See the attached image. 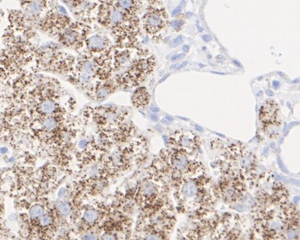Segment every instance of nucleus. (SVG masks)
Returning a JSON list of instances; mask_svg holds the SVG:
<instances>
[{"label":"nucleus","instance_id":"obj_1","mask_svg":"<svg viewBox=\"0 0 300 240\" xmlns=\"http://www.w3.org/2000/svg\"><path fill=\"white\" fill-rule=\"evenodd\" d=\"M161 161L165 176L177 182L181 179L200 176L204 171L202 164L192 158V154L174 148L162 152Z\"/></svg>","mask_w":300,"mask_h":240},{"label":"nucleus","instance_id":"obj_2","mask_svg":"<svg viewBox=\"0 0 300 240\" xmlns=\"http://www.w3.org/2000/svg\"><path fill=\"white\" fill-rule=\"evenodd\" d=\"M224 163L227 165L225 171L253 183L256 176L257 160L255 154L242 144H233L225 151Z\"/></svg>","mask_w":300,"mask_h":240},{"label":"nucleus","instance_id":"obj_3","mask_svg":"<svg viewBox=\"0 0 300 240\" xmlns=\"http://www.w3.org/2000/svg\"><path fill=\"white\" fill-rule=\"evenodd\" d=\"M177 233L175 240H211L227 234V227L217 217L199 215Z\"/></svg>","mask_w":300,"mask_h":240},{"label":"nucleus","instance_id":"obj_4","mask_svg":"<svg viewBox=\"0 0 300 240\" xmlns=\"http://www.w3.org/2000/svg\"><path fill=\"white\" fill-rule=\"evenodd\" d=\"M177 183V198L185 210H195L202 202L206 201V190L204 183L200 181V176L181 179Z\"/></svg>","mask_w":300,"mask_h":240},{"label":"nucleus","instance_id":"obj_5","mask_svg":"<svg viewBox=\"0 0 300 240\" xmlns=\"http://www.w3.org/2000/svg\"><path fill=\"white\" fill-rule=\"evenodd\" d=\"M259 119L263 130L270 138H276L281 125V114L278 103L273 100H267L260 109Z\"/></svg>","mask_w":300,"mask_h":240},{"label":"nucleus","instance_id":"obj_6","mask_svg":"<svg viewBox=\"0 0 300 240\" xmlns=\"http://www.w3.org/2000/svg\"><path fill=\"white\" fill-rule=\"evenodd\" d=\"M245 190V185L243 179L224 172V177L215 192L225 202L233 203L243 196Z\"/></svg>","mask_w":300,"mask_h":240},{"label":"nucleus","instance_id":"obj_7","mask_svg":"<svg viewBox=\"0 0 300 240\" xmlns=\"http://www.w3.org/2000/svg\"><path fill=\"white\" fill-rule=\"evenodd\" d=\"M170 148L182 150L193 155L200 147V140L195 134L190 131H176L170 136Z\"/></svg>","mask_w":300,"mask_h":240},{"label":"nucleus","instance_id":"obj_8","mask_svg":"<svg viewBox=\"0 0 300 240\" xmlns=\"http://www.w3.org/2000/svg\"><path fill=\"white\" fill-rule=\"evenodd\" d=\"M168 22V16L162 7L153 8L143 18V26L150 34H155L163 29Z\"/></svg>","mask_w":300,"mask_h":240},{"label":"nucleus","instance_id":"obj_9","mask_svg":"<svg viewBox=\"0 0 300 240\" xmlns=\"http://www.w3.org/2000/svg\"><path fill=\"white\" fill-rule=\"evenodd\" d=\"M135 106L137 107H145L150 101V95L145 88H138L135 92L132 98Z\"/></svg>","mask_w":300,"mask_h":240},{"label":"nucleus","instance_id":"obj_10","mask_svg":"<svg viewBox=\"0 0 300 240\" xmlns=\"http://www.w3.org/2000/svg\"><path fill=\"white\" fill-rule=\"evenodd\" d=\"M88 44L90 47L93 49H100L104 46L105 41L101 37L96 36L91 37L88 41Z\"/></svg>","mask_w":300,"mask_h":240},{"label":"nucleus","instance_id":"obj_11","mask_svg":"<svg viewBox=\"0 0 300 240\" xmlns=\"http://www.w3.org/2000/svg\"><path fill=\"white\" fill-rule=\"evenodd\" d=\"M41 111L46 113H51L55 109V105L51 101H46L42 103Z\"/></svg>","mask_w":300,"mask_h":240},{"label":"nucleus","instance_id":"obj_12","mask_svg":"<svg viewBox=\"0 0 300 240\" xmlns=\"http://www.w3.org/2000/svg\"><path fill=\"white\" fill-rule=\"evenodd\" d=\"M44 210L39 205H35L33 206L30 210V215L32 218H37L43 215Z\"/></svg>","mask_w":300,"mask_h":240},{"label":"nucleus","instance_id":"obj_13","mask_svg":"<svg viewBox=\"0 0 300 240\" xmlns=\"http://www.w3.org/2000/svg\"><path fill=\"white\" fill-rule=\"evenodd\" d=\"M136 2L133 1H118V5L125 10L133 12L135 10V5L136 4Z\"/></svg>","mask_w":300,"mask_h":240},{"label":"nucleus","instance_id":"obj_14","mask_svg":"<svg viewBox=\"0 0 300 240\" xmlns=\"http://www.w3.org/2000/svg\"><path fill=\"white\" fill-rule=\"evenodd\" d=\"M84 217L85 220L89 223H93L98 219V214L94 210H88L85 212Z\"/></svg>","mask_w":300,"mask_h":240},{"label":"nucleus","instance_id":"obj_15","mask_svg":"<svg viewBox=\"0 0 300 240\" xmlns=\"http://www.w3.org/2000/svg\"><path fill=\"white\" fill-rule=\"evenodd\" d=\"M77 38V33L74 31L68 32L64 36V41L68 44H73Z\"/></svg>","mask_w":300,"mask_h":240},{"label":"nucleus","instance_id":"obj_16","mask_svg":"<svg viewBox=\"0 0 300 240\" xmlns=\"http://www.w3.org/2000/svg\"><path fill=\"white\" fill-rule=\"evenodd\" d=\"M71 206L68 202H61L59 205H58V210H59L60 212L62 215H68V213L71 212Z\"/></svg>","mask_w":300,"mask_h":240},{"label":"nucleus","instance_id":"obj_17","mask_svg":"<svg viewBox=\"0 0 300 240\" xmlns=\"http://www.w3.org/2000/svg\"><path fill=\"white\" fill-rule=\"evenodd\" d=\"M185 22L181 21V20H174L171 21L170 25L172 27L175 29L176 31H179L181 30L182 26H184Z\"/></svg>","mask_w":300,"mask_h":240},{"label":"nucleus","instance_id":"obj_18","mask_svg":"<svg viewBox=\"0 0 300 240\" xmlns=\"http://www.w3.org/2000/svg\"><path fill=\"white\" fill-rule=\"evenodd\" d=\"M57 123L53 118H47L43 122V125L47 129H53L56 126Z\"/></svg>","mask_w":300,"mask_h":240},{"label":"nucleus","instance_id":"obj_19","mask_svg":"<svg viewBox=\"0 0 300 240\" xmlns=\"http://www.w3.org/2000/svg\"><path fill=\"white\" fill-rule=\"evenodd\" d=\"M182 41H183V38H182V36L179 35L177 37H176L175 39H173L172 41L170 42L169 45H170L171 48L177 47V46L180 45L182 43Z\"/></svg>","mask_w":300,"mask_h":240},{"label":"nucleus","instance_id":"obj_20","mask_svg":"<svg viewBox=\"0 0 300 240\" xmlns=\"http://www.w3.org/2000/svg\"><path fill=\"white\" fill-rule=\"evenodd\" d=\"M30 11L33 14H36V13H38L40 12L41 10V6L39 3L37 2H35V3H32L30 5Z\"/></svg>","mask_w":300,"mask_h":240},{"label":"nucleus","instance_id":"obj_21","mask_svg":"<svg viewBox=\"0 0 300 240\" xmlns=\"http://www.w3.org/2000/svg\"><path fill=\"white\" fill-rule=\"evenodd\" d=\"M297 233L296 230L294 229H290L288 231H287V233H286V236H287L288 239L292 240L295 238V237L297 236Z\"/></svg>","mask_w":300,"mask_h":240},{"label":"nucleus","instance_id":"obj_22","mask_svg":"<svg viewBox=\"0 0 300 240\" xmlns=\"http://www.w3.org/2000/svg\"><path fill=\"white\" fill-rule=\"evenodd\" d=\"M93 69H94V66L91 62H86L84 64V66H83V69H84V71L87 73L91 72L93 70Z\"/></svg>","mask_w":300,"mask_h":240},{"label":"nucleus","instance_id":"obj_23","mask_svg":"<svg viewBox=\"0 0 300 240\" xmlns=\"http://www.w3.org/2000/svg\"><path fill=\"white\" fill-rule=\"evenodd\" d=\"M234 209H235L237 211L239 212H245L247 210V206L244 205H241V204H238V205H236L234 206Z\"/></svg>","mask_w":300,"mask_h":240},{"label":"nucleus","instance_id":"obj_24","mask_svg":"<svg viewBox=\"0 0 300 240\" xmlns=\"http://www.w3.org/2000/svg\"><path fill=\"white\" fill-rule=\"evenodd\" d=\"M51 223V218L49 216H45L41 219V224L42 225H47Z\"/></svg>","mask_w":300,"mask_h":240},{"label":"nucleus","instance_id":"obj_25","mask_svg":"<svg viewBox=\"0 0 300 240\" xmlns=\"http://www.w3.org/2000/svg\"><path fill=\"white\" fill-rule=\"evenodd\" d=\"M98 95L100 97H105L108 95V91L105 88H101L98 91Z\"/></svg>","mask_w":300,"mask_h":240},{"label":"nucleus","instance_id":"obj_26","mask_svg":"<svg viewBox=\"0 0 300 240\" xmlns=\"http://www.w3.org/2000/svg\"><path fill=\"white\" fill-rule=\"evenodd\" d=\"M185 57V54L184 53H180V54H177V55H173L172 58H171V61L172 62H176L177 61V60L179 59H182Z\"/></svg>","mask_w":300,"mask_h":240},{"label":"nucleus","instance_id":"obj_27","mask_svg":"<svg viewBox=\"0 0 300 240\" xmlns=\"http://www.w3.org/2000/svg\"><path fill=\"white\" fill-rule=\"evenodd\" d=\"M278 164H279V167H280V168H281V169L282 170V171H283V172L286 173H288V171H287V168H286V167H285V165H283V162H282V161L281 160L280 158H279V159H278Z\"/></svg>","mask_w":300,"mask_h":240},{"label":"nucleus","instance_id":"obj_28","mask_svg":"<svg viewBox=\"0 0 300 240\" xmlns=\"http://www.w3.org/2000/svg\"><path fill=\"white\" fill-rule=\"evenodd\" d=\"M181 6H177V7H176L175 9H174L172 12V15L173 16H177L178 14H179L180 12H181Z\"/></svg>","mask_w":300,"mask_h":240},{"label":"nucleus","instance_id":"obj_29","mask_svg":"<svg viewBox=\"0 0 300 240\" xmlns=\"http://www.w3.org/2000/svg\"><path fill=\"white\" fill-rule=\"evenodd\" d=\"M103 240H116V237L112 234L105 235L103 237Z\"/></svg>","mask_w":300,"mask_h":240},{"label":"nucleus","instance_id":"obj_30","mask_svg":"<svg viewBox=\"0 0 300 240\" xmlns=\"http://www.w3.org/2000/svg\"><path fill=\"white\" fill-rule=\"evenodd\" d=\"M202 39L204 40L205 42H209V41H211L212 40V37L211 36L209 35H202Z\"/></svg>","mask_w":300,"mask_h":240},{"label":"nucleus","instance_id":"obj_31","mask_svg":"<svg viewBox=\"0 0 300 240\" xmlns=\"http://www.w3.org/2000/svg\"><path fill=\"white\" fill-rule=\"evenodd\" d=\"M65 193H66V189H65L64 188H61L60 190V192H58V196H60V197H62V196H63L65 194Z\"/></svg>","mask_w":300,"mask_h":240},{"label":"nucleus","instance_id":"obj_32","mask_svg":"<svg viewBox=\"0 0 300 240\" xmlns=\"http://www.w3.org/2000/svg\"><path fill=\"white\" fill-rule=\"evenodd\" d=\"M94 239H95V237L93 235H91V234L87 235L86 236H85V237H84L85 240H93Z\"/></svg>","mask_w":300,"mask_h":240},{"label":"nucleus","instance_id":"obj_33","mask_svg":"<svg viewBox=\"0 0 300 240\" xmlns=\"http://www.w3.org/2000/svg\"><path fill=\"white\" fill-rule=\"evenodd\" d=\"M268 152H269V148L268 147H265L263 151V154L264 156H267L268 154Z\"/></svg>","mask_w":300,"mask_h":240},{"label":"nucleus","instance_id":"obj_34","mask_svg":"<svg viewBox=\"0 0 300 240\" xmlns=\"http://www.w3.org/2000/svg\"><path fill=\"white\" fill-rule=\"evenodd\" d=\"M279 85H280V82L277 81V80H274V81L272 82V86H273L274 88H278Z\"/></svg>","mask_w":300,"mask_h":240},{"label":"nucleus","instance_id":"obj_35","mask_svg":"<svg viewBox=\"0 0 300 240\" xmlns=\"http://www.w3.org/2000/svg\"><path fill=\"white\" fill-rule=\"evenodd\" d=\"M266 93H267V95L269 96H272L274 95V93H273V92H272L271 90H269V89H268L267 91H266Z\"/></svg>","mask_w":300,"mask_h":240},{"label":"nucleus","instance_id":"obj_36","mask_svg":"<svg viewBox=\"0 0 300 240\" xmlns=\"http://www.w3.org/2000/svg\"><path fill=\"white\" fill-rule=\"evenodd\" d=\"M182 50H183L185 53H187L189 50V47L187 45H185L182 47Z\"/></svg>","mask_w":300,"mask_h":240},{"label":"nucleus","instance_id":"obj_37","mask_svg":"<svg viewBox=\"0 0 300 240\" xmlns=\"http://www.w3.org/2000/svg\"><path fill=\"white\" fill-rule=\"evenodd\" d=\"M187 62H183V63H182V64L180 65V66L178 67V68H177V69H181V68H184L185 66H186V65H187Z\"/></svg>","mask_w":300,"mask_h":240},{"label":"nucleus","instance_id":"obj_38","mask_svg":"<svg viewBox=\"0 0 300 240\" xmlns=\"http://www.w3.org/2000/svg\"><path fill=\"white\" fill-rule=\"evenodd\" d=\"M166 119L168 121H169V122H172V121H173V118H172V117L170 115H168L166 116Z\"/></svg>","mask_w":300,"mask_h":240},{"label":"nucleus","instance_id":"obj_39","mask_svg":"<svg viewBox=\"0 0 300 240\" xmlns=\"http://www.w3.org/2000/svg\"><path fill=\"white\" fill-rule=\"evenodd\" d=\"M297 124H298V122H294L291 123V124L289 125V127H289V128H290V127H291V126H293V125Z\"/></svg>","mask_w":300,"mask_h":240},{"label":"nucleus","instance_id":"obj_40","mask_svg":"<svg viewBox=\"0 0 300 240\" xmlns=\"http://www.w3.org/2000/svg\"><path fill=\"white\" fill-rule=\"evenodd\" d=\"M151 118H152L153 120H155V121L157 120V115H151Z\"/></svg>","mask_w":300,"mask_h":240},{"label":"nucleus","instance_id":"obj_41","mask_svg":"<svg viewBox=\"0 0 300 240\" xmlns=\"http://www.w3.org/2000/svg\"><path fill=\"white\" fill-rule=\"evenodd\" d=\"M298 200H300V197H298V196L295 197V198H294V202H297L298 201Z\"/></svg>","mask_w":300,"mask_h":240},{"label":"nucleus","instance_id":"obj_42","mask_svg":"<svg viewBox=\"0 0 300 240\" xmlns=\"http://www.w3.org/2000/svg\"><path fill=\"white\" fill-rule=\"evenodd\" d=\"M274 147H275V143L272 142L271 144H270V148L273 149H274Z\"/></svg>","mask_w":300,"mask_h":240},{"label":"nucleus","instance_id":"obj_43","mask_svg":"<svg viewBox=\"0 0 300 240\" xmlns=\"http://www.w3.org/2000/svg\"><path fill=\"white\" fill-rule=\"evenodd\" d=\"M177 66V64H174V65H172V66H170V69H175L176 68V67Z\"/></svg>","mask_w":300,"mask_h":240},{"label":"nucleus","instance_id":"obj_44","mask_svg":"<svg viewBox=\"0 0 300 240\" xmlns=\"http://www.w3.org/2000/svg\"><path fill=\"white\" fill-rule=\"evenodd\" d=\"M168 76H169L168 74V75H166V76H164V77L163 78V79H162L161 80H160V82H162V81H164V80H166V78L167 77H168Z\"/></svg>","mask_w":300,"mask_h":240},{"label":"nucleus","instance_id":"obj_45","mask_svg":"<svg viewBox=\"0 0 300 240\" xmlns=\"http://www.w3.org/2000/svg\"><path fill=\"white\" fill-rule=\"evenodd\" d=\"M287 105H287L288 107H289L290 109L291 108V103H289V101H287Z\"/></svg>","mask_w":300,"mask_h":240},{"label":"nucleus","instance_id":"obj_46","mask_svg":"<svg viewBox=\"0 0 300 240\" xmlns=\"http://www.w3.org/2000/svg\"><path fill=\"white\" fill-rule=\"evenodd\" d=\"M229 240H237V238H233V237H230V238L229 239ZM239 240H243V239H239Z\"/></svg>","mask_w":300,"mask_h":240},{"label":"nucleus","instance_id":"obj_47","mask_svg":"<svg viewBox=\"0 0 300 240\" xmlns=\"http://www.w3.org/2000/svg\"><path fill=\"white\" fill-rule=\"evenodd\" d=\"M262 92L260 91V93H258V95H257V96H261V95H262Z\"/></svg>","mask_w":300,"mask_h":240},{"label":"nucleus","instance_id":"obj_48","mask_svg":"<svg viewBox=\"0 0 300 240\" xmlns=\"http://www.w3.org/2000/svg\"><path fill=\"white\" fill-rule=\"evenodd\" d=\"M298 186H299L300 187V180L298 181Z\"/></svg>","mask_w":300,"mask_h":240},{"label":"nucleus","instance_id":"obj_49","mask_svg":"<svg viewBox=\"0 0 300 240\" xmlns=\"http://www.w3.org/2000/svg\"><path fill=\"white\" fill-rule=\"evenodd\" d=\"M299 89H300V86H299Z\"/></svg>","mask_w":300,"mask_h":240}]
</instances>
